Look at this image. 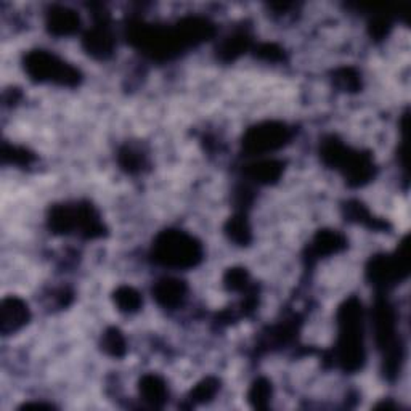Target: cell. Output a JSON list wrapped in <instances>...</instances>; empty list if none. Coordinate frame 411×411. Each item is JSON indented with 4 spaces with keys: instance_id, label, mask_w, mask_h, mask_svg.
Segmentation results:
<instances>
[{
    "instance_id": "2e32d148",
    "label": "cell",
    "mask_w": 411,
    "mask_h": 411,
    "mask_svg": "<svg viewBox=\"0 0 411 411\" xmlns=\"http://www.w3.org/2000/svg\"><path fill=\"white\" fill-rule=\"evenodd\" d=\"M114 300H116L118 307L122 312H135L138 310L140 305H142V298H140V294L135 289L127 288V286L119 288L116 291V294H114Z\"/></svg>"
},
{
    "instance_id": "44dd1931",
    "label": "cell",
    "mask_w": 411,
    "mask_h": 411,
    "mask_svg": "<svg viewBox=\"0 0 411 411\" xmlns=\"http://www.w3.org/2000/svg\"><path fill=\"white\" fill-rule=\"evenodd\" d=\"M248 282V275L243 268H233L227 273L225 277V283L230 286L232 289H243L246 286Z\"/></svg>"
},
{
    "instance_id": "7c38bea8",
    "label": "cell",
    "mask_w": 411,
    "mask_h": 411,
    "mask_svg": "<svg viewBox=\"0 0 411 411\" xmlns=\"http://www.w3.org/2000/svg\"><path fill=\"white\" fill-rule=\"evenodd\" d=\"M50 227L56 233H67L77 227V209L58 206L50 214Z\"/></svg>"
},
{
    "instance_id": "7a4b0ae2",
    "label": "cell",
    "mask_w": 411,
    "mask_h": 411,
    "mask_svg": "<svg viewBox=\"0 0 411 411\" xmlns=\"http://www.w3.org/2000/svg\"><path fill=\"white\" fill-rule=\"evenodd\" d=\"M153 256L161 265L175 268L195 267L202 257L201 244L184 232L168 230L156 238Z\"/></svg>"
},
{
    "instance_id": "52a82bcc",
    "label": "cell",
    "mask_w": 411,
    "mask_h": 411,
    "mask_svg": "<svg viewBox=\"0 0 411 411\" xmlns=\"http://www.w3.org/2000/svg\"><path fill=\"white\" fill-rule=\"evenodd\" d=\"M49 31L55 35H70L79 29V17L66 7H54L47 18Z\"/></svg>"
},
{
    "instance_id": "3957f363",
    "label": "cell",
    "mask_w": 411,
    "mask_h": 411,
    "mask_svg": "<svg viewBox=\"0 0 411 411\" xmlns=\"http://www.w3.org/2000/svg\"><path fill=\"white\" fill-rule=\"evenodd\" d=\"M321 158L332 168L342 169L350 185H363L371 179L374 172V164L369 154L352 152L335 138L323 145Z\"/></svg>"
},
{
    "instance_id": "603a6c76",
    "label": "cell",
    "mask_w": 411,
    "mask_h": 411,
    "mask_svg": "<svg viewBox=\"0 0 411 411\" xmlns=\"http://www.w3.org/2000/svg\"><path fill=\"white\" fill-rule=\"evenodd\" d=\"M119 161H121V164L129 170L138 169V166L142 164V159H140V156H137V153L130 152V150H127V152H122Z\"/></svg>"
},
{
    "instance_id": "d6986e66",
    "label": "cell",
    "mask_w": 411,
    "mask_h": 411,
    "mask_svg": "<svg viewBox=\"0 0 411 411\" xmlns=\"http://www.w3.org/2000/svg\"><path fill=\"white\" fill-rule=\"evenodd\" d=\"M270 397V384L265 381V379H259V381L254 384L251 392H249V398L251 402L256 405V407H264V402H267Z\"/></svg>"
},
{
    "instance_id": "4fadbf2b",
    "label": "cell",
    "mask_w": 411,
    "mask_h": 411,
    "mask_svg": "<svg viewBox=\"0 0 411 411\" xmlns=\"http://www.w3.org/2000/svg\"><path fill=\"white\" fill-rule=\"evenodd\" d=\"M140 390L143 398L153 405H161L168 397L166 384L158 376H145L140 382Z\"/></svg>"
},
{
    "instance_id": "6da1fadb",
    "label": "cell",
    "mask_w": 411,
    "mask_h": 411,
    "mask_svg": "<svg viewBox=\"0 0 411 411\" xmlns=\"http://www.w3.org/2000/svg\"><path fill=\"white\" fill-rule=\"evenodd\" d=\"M337 357L347 371L362 368L365 360L363 350V312L357 299H348L339 310V342Z\"/></svg>"
},
{
    "instance_id": "277c9868",
    "label": "cell",
    "mask_w": 411,
    "mask_h": 411,
    "mask_svg": "<svg viewBox=\"0 0 411 411\" xmlns=\"http://www.w3.org/2000/svg\"><path fill=\"white\" fill-rule=\"evenodd\" d=\"M24 66L35 81H50L61 86H76L79 82V71L42 50L31 51L26 56Z\"/></svg>"
},
{
    "instance_id": "9a60e30c",
    "label": "cell",
    "mask_w": 411,
    "mask_h": 411,
    "mask_svg": "<svg viewBox=\"0 0 411 411\" xmlns=\"http://www.w3.org/2000/svg\"><path fill=\"white\" fill-rule=\"evenodd\" d=\"M225 230L233 241L238 244H248L251 239V228L248 225L246 217L243 214H238L228 220Z\"/></svg>"
},
{
    "instance_id": "9c48e42d",
    "label": "cell",
    "mask_w": 411,
    "mask_h": 411,
    "mask_svg": "<svg viewBox=\"0 0 411 411\" xmlns=\"http://www.w3.org/2000/svg\"><path fill=\"white\" fill-rule=\"evenodd\" d=\"M29 319L28 307L19 299H7L2 304V331L7 335L10 331H17Z\"/></svg>"
},
{
    "instance_id": "5bb4252c",
    "label": "cell",
    "mask_w": 411,
    "mask_h": 411,
    "mask_svg": "<svg viewBox=\"0 0 411 411\" xmlns=\"http://www.w3.org/2000/svg\"><path fill=\"white\" fill-rule=\"evenodd\" d=\"M346 246V239L336 232H321L314 241V251L316 256H325L341 251Z\"/></svg>"
},
{
    "instance_id": "ac0fdd59",
    "label": "cell",
    "mask_w": 411,
    "mask_h": 411,
    "mask_svg": "<svg viewBox=\"0 0 411 411\" xmlns=\"http://www.w3.org/2000/svg\"><path fill=\"white\" fill-rule=\"evenodd\" d=\"M103 348L113 357H121L126 352V341L118 330H109L103 336Z\"/></svg>"
},
{
    "instance_id": "7402d4cb",
    "label": "cell",
    "mask_w": 411,
    "mask_h": 411,
    "mask_svg": "<svg viewBox=\"0 0 411 411\" xmlns=\"http://www.w3.org/2000/svg\"><path fill=\"white\" fill-rule=\"evenodd\" d=\"M216 389H217V382L216 381H211V379H207V381L201 382L200 386H198L193 392H191V397L198 402H201V400H206V398H211L212 395L216 394Z\"/></svg>"
},
{
    "instance_id": "30bf717a",
    "label": "cell",
    "mask_w": 411,
    "mask_h": 411,
    "mask_svg": "<svg viewBox=\"0 0 411 411\" xmlns=\"http://www.w3.org/2000/svg\"><path fill=\"white\" fill-rule=\"evenodd\" d=\"M84 47L90 55L98 56V58H106L108 55H111L114 47L113 35L106 28L97 26L86 34Z\"/></svg>"
},
{
    "instance_id": "8992f818",
    "label": "cell",
    "mask_w": 411,
    "mask_h": 411,
    "mask_svg": "<svg viewBox=\"0 0 411 411\" xmlns=\"http://www.w3.org/2000/svg\"><path fill=\"white\" fill-rule=\"evenodd\" d=\"M291 138L289 129L282 122H264L249 129L244 135L243 147L248 153H267L282 148Z\"/></svg>"
},
{
    "instance_id": "e0dca14e",
    "label": "cell",
    "mask_w": 411,
    "mask_h": 411,
    "mask_svg": "<svg viewBox=\"0 0 411 411\" xmlns=\"http://www.w3.org/2000/svg\"><path fill=\"white\" fill-rule=\"evenodd\" d=\"M249 40L246 35H233V38H228L225 42L220 45V50L218 54L223 60H235L238 55H241L244 50L248 49Z\"/></svg>"
},
{
    "instance_id": "8fae6325",
    "label": "cell",
    "mask_w": 411,
    "mask_h": 411,
    "mask_svg": "<svg viewBox=\"0 0 411 411\" xmlns=\"http://www.w3.org/2000/svg\"><path fill=\"white\" fill-rule=\"evenodd\" d=\"M246 172L252 180L260 182V184H272L282 175L283 164L277 163V161H265V163L249 166Z\"/></svg>"
},
{
    "instance_id": "5b68a950",
    "label": "cell",
    "mask_w": 411,
    "mask_h": 411,
    "mask_svg": "<svg viewBox=\"0 0 411 411\" xmlns=\"http://www.w3.org/2000/svg\"><path fill=\"white\" fill-rule=\"evenodd\" d=\"M408 268L407 239H405L395 256H376L371 259L368 265V278L376 286L387 288L407 277Z\"/></svg>"
},
{
    "instance_id": "ffe728a7",
    "label": "cell",
    "mask_w": 411,
    "mask_h": 411,
    "mask_svg": "<svg viewBox=\"0 0 411 411\" xmlns=\"http://www.w3.org/2000/svg\"><path fill=\"white\" fill-rule=\"evenodd\" d=\"M336 81L337 84L342 88H347V90H355L358 84H360V82H358L357 72L353 70H341L336 74Z\"/></svg>"
},
{
    "instance_id": "cb8c5ba5",
    "label": "cell",
    "mask_w": 411,
    "mask_h": 411,
    "mask_svg": "<svg viewBox=\"0 0 411 411\" xmlns=\"http://www.w3.org/2000/svg\"><path fill=\"white\" fill-rule=\"evenodd\" d=\"M389 28L390 22L386 17H376L371 22V33L374 34V38H382V35L387 33Z\"/></svg>"
},
{
    "instance_id": "d4e9b609",
    "label": "cell",
    "mask_w": 411,
    "mask_h": 411,
    "mask_svg": "<svg viewBox=\"0 0 411 411\" xmlns=\"http://www.w3.org/2000/svg\"><path fill=\"white\" fill-rule=\"evenodd\" d=\"M259 55L262 56L265 60H272V61H277L282 58V50L278 49L277 45L273 44H265L259 49Z\"/></svg>"
},
{
    "instance_id": "ba28073f",
    "label": "cell",
    "mask_w": 411,
    "mask_h": 411,
    "mask_svg": "<svg viewBox=\"0 0 411 411\" xmlns=\"http://www.w3.org/2000/svg\"><path fill=\"white\" fill-rule=\"evenodd\" d=\"M185 293H186L185 283L174 278L161 280L153 289L156 300H158L163 307H168V309H172V307L179 305L182 303V299H184Z\"/></svg>"
}]
</instances>
